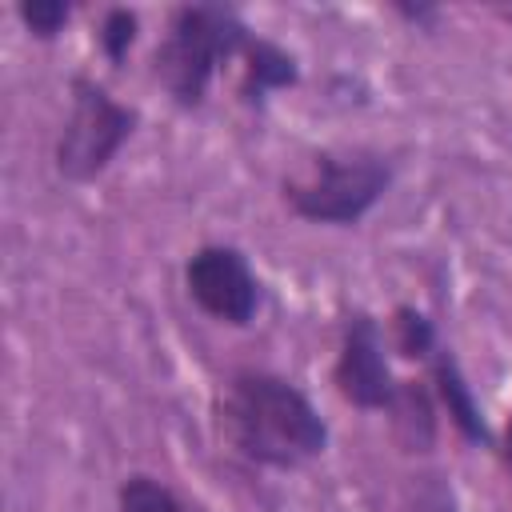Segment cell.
Wrapping results in <instances>:
<instances>
[{
  "label": "cell",
  "mask_w": 512,
  "mask_h": 512,
  "mask_svg": "<svg viewBox=\"0 0 512 512\" xmlns=\"http://www.w3.org/2000/svg\"><path fill=\"white\" fill-rule=\"evenodd\" d=\"M220 440L248 464L268 472H296L320 460L332 428L316 400L288 376L268 368H236L212 404Z\"/></svg>",
  "instance_id": "1"
},
{
  "label": "cell",
  "mask_w": 512,
  "mask_h": 512,
  "mask_svg": "<svg viewBox=\"0 0 512 512\" xmlns=\"http://www.w3.org/2000/svg\"><path fill=\"white\" fill-rule=\"evenodd\" d=\"M396 184V160L380 148H324L308 176H288L280 200L304 224L356 228Z\"/></svg>",
  "instance_id": "3"
},
{
  "label": "cell",
  "mask_w": 512,
  "mask_h": 512,
  "mask_svg": "<svg viewBox=\"0 0 512 512\" xmlns=\"http://www.w3.org/2000/svg\"><path fill=\"white\" fill-rule=\"evenodd\" d=\"M116 512H196L168 480L152 472H128L116 484Z\"/></svg>",
  "instance_id": "11"
},
{
  "label": "cell",
  "mask_w": 512,
  "mask_h": 512,
  "mask_svg": "<svg viewBox=\"0 0 512 512\" xmlns=\"http://www.w3.org/2000/svg\"><path fill=\"white\" fill-rule=\"evenodd\" d=\"M72 16H76V4H68V0H20L16 4V20L40 44L60 40L64 28L72 24Z\"/></svg>",
  "instance_id": "13"
},
{
  "label": "cell",
  "mask_w": 512,
  "mask_h": 512,
  "mask_svg": "<svg viewBox=\"0 0 512 512\" xmlns=\"http://www.w3.org/2000/svg\"><path fill=\"white\" fill-rule=\"evenodd\" d=\"M396 16H404L412 28H432L440 20V8L436 4H392Z\"/></svg>",
  "instance_id": "14"
},
{
  "label": "cell",
  "mask_w": 512,
  "mask_h": 512,
  "mask_svg": "<svg viewBox=\"0 0 512 512\" xmlns=\"http://www.w3.org/2000/svg\"><path fill=\"white\" fill-rule=\"evenodd\" d=\"M184 292L208 320L224 328H248L264 308V280L256 276L248 252L224 240L200 244L184 260Z\"/></svg>",
  "instance_id": "5"
},
{
  "label": "cell",
  "mask_w": 512,
  "mask_h": 512,
  "mask_svg": "<svg viewBox=\"0 0 512 512\" xmlns=\"http://www.w3.org/2000/svg\"><path fill=\"white\" fill-rule=\"evenodd\" d=\"M428 384H432V396H436L440 412L448 416V424L460 432L464 444H472V448H496V436H492V428L484 420L480 396H476V388H472L460 356L448 344H440L436 356L428 360Z\"/></svg>",
  "instance_id": "7"
},
{
  "label": "cell",
  "mask_w": 512,
  "mask_h": 512,
  "mask_svg": "<svg viewBox=\"0 0 512 512\" xmlns=\"http://www.w3.org/2000/svg\"><path fill=\"white\" fill-rule=\"evenodd\" d=\"M140 108L120 100L104 80L76 72L68 80V116L60 124L52 168L64 184H92L100 180L120 148L136 136Z\"/></svg>",
  "instance_id": "4"
},
{
  "label": "cell",
  "mask_w": 512,
  "mask_h": 512,
  "mask_svg": "<svg viewBox=\"0 0 512 512\" xmlns=\"http://www.w3.org/2000/svg\"><path fill=\"white\" fill-rule=\"evenodd\" d=\"M252 40L248 20L232 4H176L168 12L164 36L152 52V76L180 112H200L216 72L240 60Z\"/></svg>",
  "instance_id": "2"
},
{
  "label": "cell",
  "mask_w": 512,
  "mask_h": 512,
  "mask_svg": "<svg viewBox=\"0 0 512 512\" xmlns=\"http://www.w3.org/2000/svg\"><path fill=\"white\" fill-rule=\"evenodd\" d=\"M332 384L356 412H392L404 380L392 368L384 324L368 308H352L340 320V344L332 360Z\"/></svg>",
  "instance_id": "6"
},
{
  "label": "cell",
  "mask_w": 512,
  "mask_h": 512,
  "mask_svg": "<svg viewBox=\"0 0 512 512\" xmlns=\"http://www.w3.org/2000/svg\"><path fill=\"white\" fill-rule=\"evenodd\" d=\"M300 84V60L288 52L280 40L252 32V40L240 52V80H236V100L252 112H264L276 92H288Z\"/></svg>",
  "instance_id": "8"
},
{
  "label": "cell",
  "mask_w": 512,
  "mask_h": 512,
  "mask_svg": "<svg viewBox=\"0 0 512 512\" xmlns=\"http://www.w3.org/2000/svg\"><path fill=\"white\" fill-rule=\"evenodd\" d=\"M436 416H440V404L432 396V384L428 380H404L392 412H388V424H392V436L404 452H432L436 444Z\"/></svg>",
  "instance_id": "9"
},
{
  "label": "cell",
  "mask_w": 512,
  "mask_h": 512,
  "mask_svg": "<svg viewBox=\"0 0 512 512\" xmlns=\"http://www.w3.org/2000/svg\"><path fill=\"white\" fill-rule=\"evenodd\" d=\"M136 40H140V12L136 8H124V4L104 8L100 24H96V44H100V56L112 68H124V60L136 48Z\"/></svg>",
  "instance_id": "12"
},
{
  "label": "cell",
  "mask_w": 512,
  "mask_h": 512,
  "mask_svg": "<svg viewBox=\"0 0 512 512\" xmlns=\"http://www.w3.org/2000/svg\"><path fill=\"white\" fill-rule=\"evenodd\" d=\"M504 16H508V24H512V12H504Z\"/></svg>",
  "instance_id": "16"
},
{
  "label": "cell",
  "mask_w": 512,
  "mask_h": 512,
  "mask_svg": "<svg viewBox=\"0 0 512 512\" xmlns=\"http://www.w3.org/2000/svg\"><path fill=\"white\" fill-rule=\"evenodd\" d=\"M496 452H500L504 472L512 476V412H508V420H504V432H500V440H496Z\"/></svg>",
  "instance_id": "15"
},
{
  "label": "cell",
  "mask_w": 512,
  "mask_h": 512,
  "mask_svg": "<svg viewBox=\"0 0 512 512\" xmlns=\"http://www.w3.org/2000/svg\"><path fill=\"white\" fill-rule=\"evenodd\" d=\"M388 328H392L396 356H404L412 364H428L436 356V348L444 344L440 332H436V320L416 304H396L392 316H388Z\"/></svg>",
  "instance_id": "10"
}]
</instances>
